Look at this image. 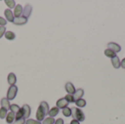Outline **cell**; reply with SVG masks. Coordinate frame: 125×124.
<instances>
[{
  "label": "cell",
  "instance_id": "11",
  "mask_svg": "<svg viewBox=\"0 0 125 124\" xmlns=\"http://www.w3.org/2000/svg\"><path fill=\"white\" fill-rule=\"evenodd\" d=\"M4 15L6 17V19L10 21V22H12L14 21V15L12 13V12L11 11V10L10 9H6L4 10Z\"/></svg>",
  "mask_w": 125,
  "mask_h": 124
},
{
  "label": "cell",
  "instance_id": "34",
  "mask_svg": "<svg viewBox=\"0 0 125 124\" xmlns=\"http://www.w3.org/2000/svg\"><path fill=\"white\" fill-rule=\"evenodd\" d=\"M70 124H80V122L79 121H76V120H73L71 122H70Z\"/></svg>",
  "mask_w": 125,
  "mask_h": 124
},
{
  "label": "cell",
  "instance_id": "27",
  "mask_svg": "<svg viewBox=\"0 0 125 124\" xmlns=\"http://www.w3.org/2000/svg\"><path fill=\"white\" fill-rule=\"evenodd\" d=\"M65 99L69 102V103H73V102H75V100H74V97H73V95H71V94H67L65 96Z\"/></svg>",
  "mask_w": 125,
  "mask_h": 124
},
{
  "label": "cell",
  "instance_id": "14",
  "mask_svg": "<svg viewBox=\"0 0 125 124\" xmlns=\"http://www.w3.org/2000/svg\"><path fill=\"white\" fill-rule=\"evenodd\" d=\"M1 107L8 110L10 109V102L9 100L7 99V98H2L1 99Z\"/></svg>",
  "mask_w": 125,
  "mask_h": 124
},
{
  "label": "cell",
  "instance_id": "20",
  "mask_svg": "<svg viewBox=\"0 0 125 124\" xmlns=\"http://www.w3.org/2000/svg\"><path fill=\"white\" fill-rule=\"evenodd\" d=\"M75 103L76 106H78V107H84L86 105V100H84L83 99H80L77 100Z\"/></svg>",
  "mask_w": 125,
  "mask_h": 124
},
{
  "label": "cell",
  "instance_id": "23",
  "mask_svg": "<svg viewBox=\"0 0 125 124\" xmlns=\"http://www.w3.org/2000/svg\"><path fill=\"white\" fill-rule=\"evenodd\" d=\"M21 108H20V107L18 106V105H10V110H11V112L12 113H17L18 111H19V110H20Z\"/></svg>",
  "mask_w": 125,
  "mask_h": 124
},
{
  "label": "cell",
  "instance_id": "33",
  "mask_svg": "<svg viewBox=\"0 0 125 124\" xmlns=\"http://www.w3.org/2000/svg\"><path fill=\"white\" fill-rule=\"evenodd\" d=\"M121 67L123 68V69H125V58H123L121 61Z\"/></svg>",
  "mask_w": 125,
  "mask_h": 124
},
{
  "label": "cell",
  "instance_id": "16",
  "mask_svg": "<svg viewBox=\"0 0 125 124\" xmlns=\"http://www.w3.org/2000/svg\"><path fill=\"white\" fill-rule=\"evenodd\" d=\"M15 114L12 112H10L9 113H7L6 116V122L9 124H12L15 120Z\"/></svg>",
  "mask_w": 125,
  "mask_h": 124
},
{
  "label": "cell",
  "instance_id": "29",
  "mask_svg": "<svg viewBox=\"0 0 125 124\" xmlns=\"http://www.w3.org/2000/svg\"><path fill=\"white\" fill-rule=\"evenodd\" d=\"M5 31H6V27L0 26V39L2 37L4 34H5Z\"/></svg>",
  "mask_w": 125,
  "mask_h": 124
},
{
  "label": "cell",
  "instance_id": "30",
  "mask_svg": "<svg viewBox=\"0 0 125 124\" xmlns=\"http://www.w3.org/2000/svg\"><path fill=\"white\" fill-rule=\"evenodd\" d=\"M26 121H25V119L24 118H21L20 120H18V121H15V122L12 124H25Z\"/></svg>",
  "mask_w": 125,
  "mask_h": 124
},
{
  "label": "cell",
  "instance_id": "8",
  "mask_svg": "<svg viewBox=\"0 0 125 124\" xmlns=\"http://www.w3.org/2000/svg\"><path fill=\"white\" fill-rule=\"evenodd\" d=\"M65 90L68 93V94H71V95H73L76 91L75 88V86L70 82H68L65 84Z\"/></svg>",
  "mask_w": 125,
  "mask_h": 124
},
{
  "label": "cell",
  "instance_id": "5",
  "mask_svg": "<svg viewBox=\"0 0 125 124\" xmlns=\"http://www.w3.org/2000/svg\"><path fill=\"white\" fill-rule=\"evenodd\" d=\"M31 11H32V7L29 4H26V6L24 7V8L23 9V17L26 18L27 19L30 17L31 15Z\"/></svg>",
  "mask_w": 125,
  "mask_h": 124
},
{
  "label": "cell",
  "instance_id": "31",
  "mask_svg": "<svg viewBox=\"0 0 125 124\" xmlns=\"http://www.w3.org/2000/svg\"><path fill=\"white\" fill-rule=\"evenodd\" d=\"M7 24V21L5 19H4L3 18L0 17V26H4Z\"/></svg>",
  "mask_w": 125,
  "mask_h": 124
},
{
  "label": "cell",
  "instance_id": "2",
  "mask_svg": "<svg viewBox=\"0 0 125 124\" xmlns=\"http://www.w3.org/2000/svg\"><path fill=\"white\" fill-rule=\"evenodd\" d=\"M71 111H72L71 116L74 120H76L79 122H82L85 120V115L81 109L77 107H73L71 108Z\"/></svg>",
  "mask_w": 125,
  "mask_h": 124
},
{
  "label": "cell",
  "instance_id": "13",
  "mask_svg": "<svg viewBox=\"0 0 125 124\" xmlns=\"http://www.w3.org/2000/svg\"><path fill=\"white\" fill-rule=\"evenodd\" d=\"M17 81V79H16V76L14 73L11 72L8 75V77H7V82L10 85V86H14L15 84Z\"/></svg>",
  "mask_w": 125,
  "mask_h": 124
},
{
  "label": "cell",
  "instance_id": "32",
  "mask_svg": "<svg viewBox=\"0 0 125 124\" xmlns=\"http://www.w3.org/2000/svg\"><path fill=\"white\" fill-rule=\"evenodd\" d=\"M64 124V121H63L62 118H58L55 121V124Z\"/></svg>",
  "mask_w": 125,
  "mask_h": 124
},
{
  "label": "cell",
  "instance_id": "21",
  "mask_svg": "<svg viewBox=\"0 0 125 124\" xmlns=\"http://www.w3.org/2000/svg\"><path fill=\"white\" fill-rule=\"evenodd\" d=\"M62 114L65 116V117H70L72 115V111L71 109L69 107H65L64 109L62 110Z\"/></svg>",
  "mask_w": 125,
  "mask_h": 124
},
{
  "label": "cell",
  "instance_id": "28",
  "mask_svg": "<svg viewBox=\"0 0 125 124\" xmlns=\"http://www.w3.org/2000/svg\"><path fill=\"white\" fill-rule=\"evenodd\" d=\"M26 124H42L41 122L38 121H35L34 119H28L26 121Z\"/></svg>",
  "mask_w": 125,
  "mask_h": 124
},
{
  "label": "cell",
  "instance_id": "22",
  "mask_svg": "<svg viewBox=\"0 0 125 124\" xmlns=\"http://www.w3.org/2000/svg\"><path fill=\"white\" fill-rule=\"evenodd\" d=\"M55 124V120L53 118L51 117H48L45 119L43 120L42 124Z\"/></svg>",
  "mask_w": 125,
  "mask_h": 124
},
{
  "label": "cell",
  "instance_id": "24",
  "mask_svg": "<svg viewBox=\"0 0 125 124\" xmlns=\"http://www.w3.org/2000/svg\"><path fill=\"white\" fill-rule=\"evenodd\" d=\"M21 118H23V113L22 109L21 108V109L19 110V111L15 114V121H18V120H20V119H21Z\"/></svg>",
  "mask_w": 125,
  "mask_h": 124
},
{
  "label": "cell",
  "instance_id": "15",
  "mask_svg": "<svg viewBox=\"0 0 125 124\" xmlns=\"http://www.w3.org/2000/svg\"><path fill=\"white\" fill-rule=\"evenodd\" d=\"M111 63H112L113 67L115 69H119L121 67V61H120V60L117 56H115L114 58H111Z\"/></svg>",
  "mask_w": 125,
  "mask_h": 124
},
{
  "label": "cell",
  "instance_id": "17",
  "mask_svg": "<svg viewBox=\"0 0 125 124\" xmlns=\"http://www.w3.org/2000/svg\"><path fill=\"white\" fill-rule=\"evenodd\" d=\"M59 109L56 107H53L49 110L48 115H50V117L54 118L55 116H56L59 114Z\"/></svg>",
  "mask_w": 125,
  "mask_h": 124
},
{
  "label": "cell",
  "instance_id": "6",
  "mask_svg": "<svg viewBox=\"0 0 125 124\" xmlns=\"http://www.w3.org/2000/svg\"><path fill=\"white\" fill-rule=\"evenodd\" d=\"M56 104V107H58L59 109H64L65 107H67L69 102L65 99V98H62L59 99Z\"/></svg>",
  "mask_w": 125,
  "mask_h": 124
},
{
  "label": "cell",
  "instance_id": "1",
  "mask_svg": "<svg viewBox=\"0 0 125 124\" xmlns=\"http://www.w3.org/2000/svg\"><path fill=\"white\" fill-rule=\"evenodd\" d=\"M49 113V105L46 102H41L36 113V118L38 121H43L45 116Z\"/></svg>",
  "mask_w": 125,
  "mask_h": 124
},
{
  "label": "cell",
  "instance_id": "4",
  "mask_svg": "<svg viewBox=\"0 0 125 124\" xmlns=\"http://www.w3.org/2000/svg\"><path fill=\"white\" fill-rule=\"evenodd\" d=\"M108 49L113 50V51L115 52L116 53L120 52L121 50H122L121 46H120L119 44H117V43H116V42H109V43L108 44Z\"/></svg>",
  "mask_w": 125,
  "mask_h": 124
},
{
  "label": "cell",
  "instance_id": "26",
  "mask_svg": "<svg viewBox=\"0 0 125 124\" xmlns=\"http://www.w3.org/2000/svg\"><path fill=\"white\" fill-rule=\"evenodd\" d=\"M4 3L10 7V8H13L15 6V2L13 0H5Z\"/></svg>",
  "mask_w": 125,
  "mask_h": 124
},
{
  "label": "cell",
  "instance_id": "7",
  "mask_svg": "<svg viewBox=\"0 0 125 124\" xmlns=\"http://www.w3.org/2000/svg\"><path fill=\"white\" fill-rule=\"evenodd\" d=\"M28 21V19L23 16H21L19 18H14V24L15 25H18V26H22V25H24L27 23Z\"/></svg>",
  "mask_w": 125,
  "mask_h": 124
},
{
  "label": "cell",
  "instance_id": "25",
  "mask_svg": "<svg viewBox=\"0 0 125 124\" xmlns=\"http://www.w3.org/2000/svg\"><path fill=\"white\" fill-rule=\"evenodd\" d=\"M7 115V110L4 109V108H2V107H1L0 108V118L1 119L5 118Z\"/></svg>",
  "mask_w": 125,
  "mask_h": 124
},
{
  "label": "cell",
  "instance_id": "18",
  "mask_svg": "<svg viewBox=\"0 0 125 124\" xmlns=\"http://www.w3.org/2000/svg\"><path fill=\"white\" fill-rule=\"evenodd\" d=\"M104 53H105V55L107 57L111 58H114L115 56H116V53L115 52H114L113 50L108 49V48L106 49V50H105Z\"/></svg>",
  "mask_w": 125,
  "mask_h": 124
},
{
  "label": "cell",
  "instance_id": "3",
  "mask_svg": "<svg viewBox=\"0 0 125 124\" xmlns=\"http://www.w3.org/2000/svg\"><path fill=\"white\" fill-rule=\"evenodd\" d=\"M18 93V87L16 86H10L7 91V99L8 100H12L15 99Z\"/></svg>",
  "mask_w": 125,
  "mask_h": 124
},
{
  "label": "cell",
  "instance_id": "9",
  "mask_svg": "<svg viewBox=\"0 0 125 124\" xmlns=\"http://www.w3.org/2000/svg\"><path fill=\"white\" fill-rule=\"evenodd\" d=\"M23 113V118H28L30 115H31V108L28 105H23V107H21Z\"/></svg>",
  "mask_w": 125,
  "mask_h": 124
},
{
  "label": "cell",
  "instance_id": "12",
  "mask_svg": "<svg viewBox=\"0 0 125 124\" xmlns=\"http://www.w3.org/2000/svg\"><path fill=\"white\" fill-rule=\"evenodd\" d=\"M23 12V7L21 4H17L15 7V10H14V16L15 18H19L21 17V14Z\"/></svg>",
  "mask_w": 125,
  "mask_h": 124
},
{
  "label": "cell",
  "instance_id": "19",
  "mask_svg": "<svg viewBox=\"0 0 125 124\" xmlns=\"http://www.w3.org/2000/svg\"><path fill=\"white\" fill-rule=\"evenodd\" d=\"M4 36H5V38L8 40H13L15 38V34L12 31H6L4 34Z\"/></svg>",
  "mask_w": 125,
  "mask_h": 124
},
{
  "label": "cell",
  "instance_id": "10",
  "mask_svg": "<svg viewBox=\"0 0 125 124\" xmlns=\"http://www.w3.org/2000/svg\"><path fill=\"white\" fill-rule=\"evenodd\" d=\"M84 95V91L83 89L82 88H78L75 91V94H73V97H74V100H75V102L80 99H82L83 96Z\"/></svg>",
  "mask_w": 125,
  "mask_h": 124
}]
</instances>
